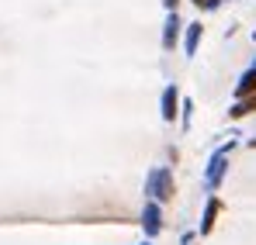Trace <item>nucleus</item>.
Here are the masks:
<instances>
[{"label": "nucleus", "instance_id": "nucleus-8", "mask_svg": "<svg viewBox=\"0 0 256 245\" xmlns=\"http://www.w3.org/2000/svg\"><path fill=\"white\" fill-rule=\"evenodd\" d=\"M198 41H201V24H190L187 28V55L198 52Z\"/></svg>", "mask_w": 256, "mask_h": 245}, {"label": "nucleus", "instance_id": "nucleus-2", "mask_svg": "<svg viewBox=\"0 0 256 245\" xmlns=\"http://www.w3.org/2000/svg\"><path fill=\"white\" fill-rule=\"evenodd\" d=\"M228 152H232V145H225V149H218V152H214L212 156V163H208V176H204V180H208V187H218V183H222V176H225V166H228Z\"/></svg>", "mask_w": 256, "mask_h": 245}, {"label": "nucleus", "instance_id": "nucleus-6", "mask_svg": "<svg viewBox=\"0 0 256 245\" xmlns=\"http://www.w3.org/2000/svg\"><path fill=\"white\" fill-rule=\"evenodd\" d=\"M176 35H180V17H176V10H170L166 31H163V48H173V45H176Z\"/></svg>", "mask_w": 256, "mask_h": 245}, {"label": "nucleus", "instance_id": "nucleus-10", "mask_svg": "<svg viewBox=\"0 0 256 245\" xmlns=\"http://www.w3.org/2000/svg\"><path fill=\"white\" fill-rule=\"evenodd\" d=\"M163 3H166V7H170V10H173V7H176V3H180V0H163Z\"/></svg>", "mask_w": 256, "mask_h": 245}, {"label": "nucleus", "instance_id": "nucleus-7", "mask_svg": "<svg viewBox=\"0 0 256 245\" xmlns=\"http://www.w3.org/2000/svg\"><path fill=\"white\" fill-rule=\"evenodd\" d=\"M236 93H239V97H246V93H256V69H250V73H246V76L239 80Z\"/></svg>", "mask_w": 256, "mask_h": 245}, {"label": "nucleus", "instance_id": "nucleus-1", "mask_svg": "<svg viewBox=\"0 0 256 245\" xmlns=\"http://www.w3.org/2000/svg\"><path fill=\"white\" fill-rule=\"evenodd\" d=\"M146 194H152L156 201H170V197H173V173L166 169V166H156V169L149 173Z\"/></svg>", "mask_w": 256, "mask_h": 245}, {"label": "nucleus", "instance_id": "nucleus-5", "mask_svg": "<svg viewBox=\"0 0 256 245\" xmlns=\"http://www.w3.org/2000/svg\"><path fill=\"white\" fill-rule=\"evenodd\" d=\"M218 211H222V201H218V197H212V201H208V207H204V218H201V235H208V232L214 228Z\"/></svg>", "mask_w": 256, "mask_h": 245}, {"label": "nucleus", "instance_id": "nucleus-9", "mask_svg": "<svg viewBox=\"0 0 256 245\" xmlns=\"http://www.w3.org/2000/svg\"><path fill=\"white\" fill-rule=\"evenodd\" d=\"M253 111H256V97H253V100H242V104H236L228 114H232V118H246V114H253Z\"/></svg>", "mask_w": 256, "mask_h": 245}, {"label": "nucleus", "instance_id": "nucleus-11", "mask_svg": "<svg viewBox=\"0 0 256 245\" xmlns=\"http://www.w3.org/2000/svg\"><path fill=\"white\" fill-rule=\"evenodd\" d=\"M142 245H149V242H142Z\"/></svg>", "mask_w": 256, "mask_h": 245}, {"label": "nucleus", "instance_id": "nucleus-3", "mask_svg": "<svg viewBox=\"0 0 256 245\" xmlns=\"http://www.w3.org/2000/svg\"><path fill=\"white\" fill-rule=\"evenodd\" d=\"M142 228H146L149 239H156L163 232V211H160V204H146V211H142Z\"/></svg>", "mask_w": 256, "mask_h": 245}, {"label": "nucleus", "instance_id": "nucleus-4", "mask_svg": "<svg viewBox=\"0 0 256 245\" xmlns=\"http://www.w3.org/2000/svg\"><path fill=\"white\" fill-rule=\"evenodd\" d=\"M176 104H180L176 86H166V90H163V121H173V118H176Z\"/></svg>", "mask_w": 256, "mask_h": 245}]
</instances>
